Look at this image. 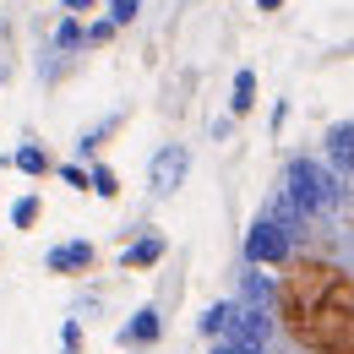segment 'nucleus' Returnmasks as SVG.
<instances>
[{
    "mask_svg": "<svg viewBox=\"0 0 354 354\" xmlns=\"http://www.w3.org/2000/svg\"><path fill=\"white\" fill-rule=\"evenodd\" d=\"M213 354H267V349L251 344V338H240V333H223L218 344H213Z\"/></svg>",
    "mask_w": 354,
    "mask_h": 354,
    "instance_id": "obj_15",
    "label": "nucleus"
},
{
    "mask_svg": "<svg viewBox=\"0 0 354 354\" xmlns=\"http://www.w3.org/2000/svg\"><path fill=\"white\" fill-rule=\"evenodd\" d=\"M229 333H240V338H251V344H262V349H267V338H272V310L240 306V300H234V322H229Z\"/></svg>",
    "mask_w": 354,
    "mask_h": 354,
    "instance_id": "obj_6",
    "label": "nucleus"
},
{
    "mask_svg": "<svg viewBox=\"0 0 354 354\" xmlns=\"http://www.w3.org/2000/svg\"><path fill=\"white\" fill-rule=\"evenodd\" d=\"M272 278H267V267H251V272H240V306H262L272 310Z\"/></svg>",
    "mask_w": 354,
    "mask_h": 354,
    "instance_id": "obj_9",
    "label": "nucleus"
},
{
    "mask_svg": "<svg viewBox=\"0 0 354 354\" xmlns=\"http://www.w3.org/2000/svg\"><path fill=\"white\" fill-rule=\"evenodd\" d=\"M88 191H93V196H104V202H115V196H120V175H115L109 164H93V169H88Z\"/></svg>",
    "mask_w": 354,
    "mask_h": 354,
    "instance_id": "obj_13",
    "label": "nucleus"
},
{
    "mask_svg": "<svg viewBox=\"0 0 354 354\" xmlns=\"http://www.w3.org/2000/svg\"><path fill=\"white\" fill-rule=\"evenodd\" d=\"M164 251H169V245H164V234H136L131 245H126V257H120V267H126V272L158 267V262H164Z\"/></svg>",
    "mask_w": 354,
    "mask_h": 354,
    "instance_id": "obj_8",
    "label": "nucleus"
},
{
    "mask_svg": "<svg viewBox=\"0 0 354 354\" xmlns=\"http://www.w3.org/2000/svg\"><path fill=\"white\" fill-rule=\"evenodd\" d=\"M82 39H88V33L77 28V17H66V22L55 28V44H60V49H77V44H82Z\"/></svg>",
    "mask_w": 354,
    "mask_h": 354,
    "instance_id": "obj_17",
    "label": "nucleus"
},
{
    "mask_svg": "<svg viewBox=\"0 0 354 354\" xmlns=\"http://www.w3.org/2000/svg\"><path fill=\"white\" fill-rule=\"evenodd\" d=\"M11 164H17V169H22V175H49V169H55V164H49V153L44 147H39V142H22V147H17V153H11Z\"/></svg>",
    "mask_w": 354,
    "mask_h": 354,
    "instance_id": "obj_12",
    "label": "nucleus"
},
{
    "mask_svg": "<svg viewBox=\"0 0 354 354\" xmlns=\"http://www.w3.org/2000/svg\"><path fill=\"white\" fill-rule=\"evenodd\" d=\"M60 344H66V349H82V327L66 322V327H60Z\"/></svg>",
    "mask_w": 354,
    "mask_h": 354,
    "instance_id": "obj_21",
    "label": "nucleus"
},
{
    "mask_svg": "<svg viewBox=\"0 0 354 354\" xmlns=\"http://www.w3.org/2000/svg\"><path fill=\"white\" fill-rule=\"evenodd\" d=\"M60 180L77 185V191H88V169H82V164H60Z\"/></svg>",
    "mask_w": 354,
    "mask_h": 354,
    "instance_id": "obj_19",
    "label": "nucleus"
},
{
    "mask_svg": "<svg viewBox=\"0 0 354 354\" xmlns=\"http://www.w3.org/2000/svg\"><path fill=\"white\" fill-rule=\"evenodd\" d=\"M289 251H295V229L278 218H257L251 229H245V262L251 267H283L289 262Z\"/></svg>",
    "mask_w": 354,
    "mask_h": 354,
    "instance_id": "obj_2",
    "label": "nucleus"
},
{
    "mask_svg": "<svg viewBox=\"0 0 354 354\" xmlns=\"http://www.w3.org/2000/svg\"><path fill=\"white\" fill-rule=\"evenodd\" d=\"M229 322H234V300H218V306H207V310H202V316H196V333L218 344L223 333H229Z\"/></svg>",
    "mask_w": 354,
    "mask_h": 354,
    "instance_id": "obj_10",
    "label": "nucleus"
},
{
    "mask_svg": "<svg viewBox=\"0 0 354 354\" xmlns=\"http://www.w3.org/2000/svg\"><path fill=\"white\" fill-rule=\"evenodd\" d=\"M115 126H120V115H115V120H104V126H93V131L82 136V142H77V153H82V158H93V153H98V147H104V136L115 131Z\"/></svg>",
    "mask_w": 354,
    "mask_h": 354,
    "instance_id": "obj_16",
    "label": "nucleus"
},
{
    "mask_svg": "<svg viewBox=\"0 0 354 354\" xmlns=\"http://www.w3.org/2000/svg\"><path fill=\"white\" fill-rule=\"evenodd\" d=\"M327 169L333 175H354V120H338L327 131Z\"/></svg>",
    "mask_w": 354,
    "mask_h": 354,
    "instance_id": "obj_7",
    "label": "nucleus"
},
{
    "mask_svg": "<svg viewBox=\"0 0 354 354\" xmlns=\"http://www.w3.org/2000/svg\"><path fill=\"white\" fill-rule=\"evenodd\" d=\"M158 338H164V316H158V306H142L131 322L120 327V344H131V349H147V344H158Z\"/></svg>",
    "mask_w": 354,
    "mask_h": 354,
    "instance_id": "obj_5",
    "label": "nucleus"
},
{
    "mask_svg": "<svg viewBox=\"0 0 354 354\" xmlns=\"http://www.w3.org/2000/svg\"><path fill=\"white\" fill-rule=\"evenodd\" d=\"M136 6H142V0H109V22H115V28L136 22Z\"/></svg>",
    "mask_w": 354,
    "mask_h": 354,
    "instance_id": "obj_18",
    "label": "nucleus"
},
{
    "mask_svg": "<svg viewBox=\"0 0 354 354\" xmlns=\"http://www.w3.org/2000/svg\"><path fill=\"white\" fill-rule=\"evenodd\" d=\"M257 6H262V11H278V6H283V0H257Z\"/></svg>",
    "mask_w": 354,
    "mask_h": 354,
    "instance_id": "obj_23",
    "label": "nucleus"
},
{
    "mask_svg": "<svg viewBox=\"0 0 354 354\" xmlns=\"http://www.w3.org/2000/svg\"><path fill=\"white\" fill-rule=\"evenodd\" d=\"M191 175V147L185 142H164L158 153H153V164H147V185H153V196H175L180 185Z\"/></svg>",
    "mask_w": 354,
    "mask_h": 354,
    "instance_id": "obj_3",
    "label": "nucleus"
},
{
    "mask_svg": "<svg viewBox=\"0 0 354 354\" xmlns=\"http://www.w3.org/2000/svg\"><path fill=\"white\" fill-rule=\"evenodd\" d=\"M109 39H115V22H109V17H104V22H93V28H88V44H109Z\"/></svg>",
    "mask_w": 354,
    "mask_h": 354,
    "instance_id": "obj_20",
    "label": "nucleus"
},
{
    "mask_svg": "<svg viewBox=\"0 0 354 354\" xmlns=\"http://www.w3.org/2000/svg\"><path fill=\"white\" fill-rule=\"evenodd\" d=\"M257 109V71H234V88H229V115H251Z\"/></svg>",
    "mask_w": 354,
    "mask_h": 354,
    "instance_id": "obj_11",
    "label": "nucleus"
},
{
    "mask_svg": "<svg viewBox=\"0 0 354 354\" xmlns=\"http://www.w3.org/2000/svg\"><path fill=\"white\" fill-rule=\"evenodd\" d=\"M39 213H44V202H39V196H17V202H11V229H33Z\"/></svg>",
    "mask_w": 354,
    "mask_h": 354,
    "instance_id": "obj_14",
    "label": "nucleus"
},
{
    "mask_svg": "<svg viewBox=\"0 0 354 354\" xmlns=\"http://www.w3.org/2000/svg\"><path fill=\"white\" fill-rule=\"evenodd\" d=\"M93 262H98L93 240H60V245H49V251H44V267H49V272H60V278L93 272Z\"/></svg>",
    "mask_w": 354,
    "mask_h": 354,
    "instance_id": "obj_4",
    "label": "nucleus"
},
{
    "mask_svg": "<svg viewBox=\"0 0 354 354\" xmlns=\"http://www.w3.org/2000/svg\"><path fill=\"white\" fill-rule=\"evenodd\" d=\"M283 196H289L295 218H316V213H327V207L338 202V175H333L327 164H316V158H289Z\"/></svg>",
    "mask_w": 354,
    "mask_h": 354,
    "instance_id": "obj_1",
    "label": "nucleus"
},
{
    "mask_svg": "<svg viewBox=\"0 0 354 354\" xmlns=\"http://www.w3.org/2000/svg\"><path fill=\"white\" fill-rule=\"evenodd\" d=\"M60 6H66V11H88L93 0H60Z\"/></svg>",
    "mask_w": 354,
    "mask_h": 354,
    "instance_id": "obj_22",
    "label": "nucleus"
}]
</instances>
